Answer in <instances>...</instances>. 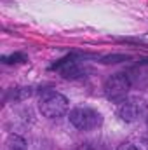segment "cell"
I'll list each match as a JSON object with an SVG mask.
<instances>
[{"mask_svg":"<svg viewBox=\"0 0 148 150\" xmlns=\"http://www.w3.org/2000/svg\"><path fill=\"white\" fill-rule=\"evenodd\" d=\"M147 127H148V113H147Z\"/></svg>","mask_w":148,"mask_h":150,"instance_id":"30bf717a","label":"cell"},{"mask_svg":"<svg viewBox=\"0 0 148 150\" xmlns=\"http://www.w3.org/2000/svg\"><path fill=\"white\" fill-rule=\"evenodd\" d=\"M131 87H132V84H131L127 74L122 72V74H113L111 77H108L103 86V91H105L106 100H110L111 103H124Z\"/></svg>","mask_w":148,"mask_h":150,"instance_id":"7a4b0ae2","label":"cell"},{"mask_svg":"<svg viewBox=\"0 0 148 150\" xmlns=\"http://www.w3.org/2000/svg\"><path fill=\"white\" fill-rule=\"evenodd\" d=\"M117 113L124 122H136L141 117H147V103L141 100H125Z\"/></svg>","mask_w":148,"mask_h":150,"instance_id":"277c9868","label":"cell"},{"mask_svg":"<svg viewBox=\"0 0 148 150\" xmlns=\"http://www.w3.org/2000/svg\"><path fill=\"white\" fill-rule=\"evenodd\" d=\"M115 150H148V142H147V138H134V140H127V142L120 143Z\"/></svg>","mask_w":148,"mask_h":150,"instance_id":"8992f818","label":"cell"},{"mask_svg":"<svg viewBox=\"0 0 148 150\" xmlns=\"http://www.w3.org/2000/svg\"><path fill=\"white\" fill-rule=\"evenodd\" d=\"M52 70H56V72H59L61 77H65V79H78V77H82V75H85V68L77 61L73 58H63V59H59L56 65H52Z\"/></svg>","mask_w":148,"mask_h":150,"instance_id":"5b68a950","label":"cell"},{"mask_svg":"<svg viewBox=\"0 0 148 150\" xmlns=\"http://www.w3.org/2000/svg\"><path fill=\"white\" fill-rule=\"evenodd\" d=\"M33 94V87H14L9 91L7 98L12 101H25Z\"/></svg>","mask_w":148,"mask_h":150,"instance_id":"52a82bcc","label":"cell"},{"mask_svg":"<svg viewBox=\"0 0 148 150\" xmlns=\"http://www.w3.org/2000/svg\"><path fill=\"white\" fill-rule=\"evenodd\" d=\"M26 147H28L26 145V140L23 136L16 134V133L9 134V138L5 142V150H26Z\"/></svg>","mask_w":148,"mask_h":150,"instance_id":"ba28073f","label":"cell"},{"mask_svg":"<svg viewBox=\"0 0 148 150\" xmlns=\"http://www.w3.org/2000/svg\"><path fill=\"white\" fill-rule=\"evenodd\" d=\"M147 142H148V136H147Z\"/></svg>","mask_w":148,"mask_h":150,"instance_id":"8fae6325","label":"cell"},{"mask_svg":"<svg viewBox=\"0 0 148 150\" xmlns=\"http://www.w3.org/2000/svg\"><path fill=\"white\" fill-rule=\"evenodd\" d=\"M70 101L65 94L54 89H44L38 94V110L47 119H58L68 112Z\"/></svg>","mask_w":148,"mask_h":150,"instance_id":"6da1fadb","label":"cell"},{"mask_svg":"<svg viewBox=\"0 0 148 150\" xmlns=\"http://www.w3.org/2000/svg\"><path fill=\"white\" fill-rule=\"evenodd\" d=\"M2 61L5 65H12V63H25L26 61V56L21 54V52H16V54H11V56H4Z\"/></svg>","mask_w":148,"mask_h":150,"instance_id":"9c48e42d","label":"cell"},{"mask_svg":"<svg viewBox=\"0 0 148 150\" xmlns=\"http://www.w3.org/2000/svg\"><path fill=\"white\" fill-rule=\"evenodd\" d=\"M68 119L77 129L80 131H92L103 124L101 113L89 107H75L68 112Z\"/></svg>","mask_w":148,"mask_h":150,"instance_id":"3957f363","label":"cell"}]
</instances>
